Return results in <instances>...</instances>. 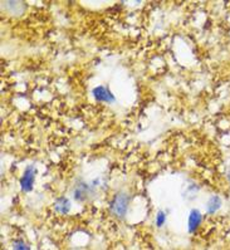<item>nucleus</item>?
Segmentation results:
<instances>
[{
  "instance_id": "1",
  "label": "nucleus",
  "mask_w": 230,
  "mask_h": 250,
  "mask_svg": "<svg viewBox=\"0 0 230 250\" xmlns=\"http://www.w3.org/2000/svg\"><path fill=\"white\" fill-rule=\"evenodd\" d=\"M130 205V196L126 192H118L112 199L111 203V211L115 216L122 219L127 214V209Z\"/></svg>"
},
{
  "instance_id": "2",
  "label": "nucleus",
  "mask_w": 230,
  "mask_h": 250,
  "mask_svg": "<svg viewBox=\"0 0 230 250\" xmlns=\"http://www.w3.org/2000/svg\"><path fill=\"white\" fill-rule=\"evenodd\" d=\"M36 174L37 168L34 165L27 166V168L24 170V174L21 177V188L23 191L29 192L33 190V185L36 181Z\"/></svg>"
},
{
  "instance_id": "3",
  "label": "nucleus",
  "mask_w": 230,
  "mask_h": 250,
  "mask_svg": "<svg viewBox=\"0 0 230 250\" xmlns=\"http://www.w3.org/2000/svg\"><path fill=\"white\" fill-rule=\"evenodd\" d=\"M92 94H93L95 100L100 101V102L112 103L116 101L115 96L111 93V91H109L107 87H104V85H98V87H96V88L92 91Z\"/></svg>"
},
{
  "instance_id": "4",
  "label": "nucleus",
  "mask_w": 230,
  "mask_h": 250,
  "mask_svg": "<svg viewBox=\"0 0 230 250\" xmlns=\"http://www.w3.org/2000/svg\"><path fill=\"white\" fill-rule=\"evenodd\" d=\"M89 194H91V188H89V186L87 185V184H83V183L76 185V188H74L73 190L74 200L80 201V203L86 201L87 199H88Z\"/></svg>"
},
{
  "instance_id": "5",
  "label": "nucleus",
  "mask_w": 230,
  "mask_h": 250,
  "mask_svg": "<svg viewBox=\"0 0 230 250\" xmlns=\"http://www.w3.org/2000/svg\"><path fill=\"white\" fill-rule=\"evenodd\" d=\"M201 219H203V216H201L199 210H191V212L189 215V224H188L190 232H195L198 230V228L200 227L201 224Z\"/></svg>"
},
{
  "instance_id": "6",
  "label": "nucleus",
  "mask_w": 230,
  "mask_h": 250,
  "mask_svg": "<svg viewBox=\"0 0 230 250\" xmlns=\"http://www.w3.org/2000/svg\"><path fill=\"white\" fill-rule=\"evenodd\" d=\"M54 210L59 214H68L69 210H71V203H69L67 197H58L56 203H54Z\"/></svg>"
},
{
  "instance_id": "7",
  "label": "nucleus",
  "mask_w": 230,
  "mask_h": 250,
  "mask_svg": "<svg viewBox=\"0 0 230 250\" xmlns=\"http://www.w3.org/2000/svg\"><path fill=\"white\" fill-rule=\"evenodd\" d=\"M221 204H223V201H221L220 197H219L218 195H212L207 203L208 214H214V212L218 211L221 208Z\"/></svg>"
},
{
  "instance_id": "8",
  "label": "nucleus",
  "mask_w": 230,
  "mask_h": 250,
  "mask_svg": "<svg viewBox=\"0 0 230 250\" xmlns=\"http://www.w3.org/2000/svg\"><path fill=\"white\" fill-rule=\"evenodd\" d=\"M13 250H29V248L23 240H15L13 244Z\"/></svg>"
},
{
  "instance_id": "9",
  "label": "nucleus",
  "mask_w": 230,
  "mask_h": 250,
  "mask_svg": "<svg viewBox=\"0 0 230 250\" xmlns=\"http://www.w3.org/2000/svg\"><path fill=\"white\" fill-rule=\"evenodd\" d=\"M166 221V214L164 211H159L156 215V225L159 228H161L165 224Z\"/></svg>"
},
{
  "instance_id": "10",
  "label": "nucleus",
  "mask_w": 230,
  "mask_h": 250,
  "mask_svg": "<svg viewBox=\"0 0 230 250\" xmlns=\"http://www.w3.org/2000/svg\"><path fill=\"white\" fill-rule=\"evenodd\" d=\"M229 180H230V170H229Z\"/></svg>"
}]
</instances>
